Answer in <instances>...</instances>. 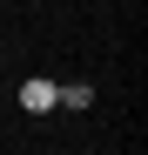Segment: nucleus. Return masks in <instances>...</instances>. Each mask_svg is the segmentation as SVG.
<instances>
[{"label":"nucleus","mask_w":148,"mask_h":155,"mask_svg":"<svg viewBox=\"0 0 148 155\" xmlns=\"http://www.w3.org/2000/svg\"><path fill=\"white\" fill-rule=\"evenodd\" d=\"M20 108L27 115H54L61 108V88L47 81V74H27V81H20Z\"/></svg>","instance_id":"1"},{"label":"nucleus","mask_w":148,"mask_h":155,"mask_svg":"<svg viewBox=\"0 0 148 155\" xmlns=\"http://www.w3.org/2000/svg\"><path fill=\"white\" fill-rule=\"evenodd\" d=\"M61 108H74V115H81V108H94V88H88V81H74V88H61Z\"/></svg>","instance_id":"2"}]
</instances>
